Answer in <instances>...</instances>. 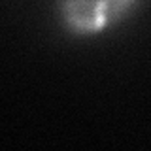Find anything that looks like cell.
<instances>
[{
	"mask_svg": "<svg viewBox=\"0 0 151 151\" xmlns=\"http://www.w3.org/2000/svg\"><path fill=\"white\" fill-rule=\"evenodd\" d=\"M136 0H60L63 23L78 36L106 30L130 9Z\"/></svg>",
	"mask_w": 151,
	"mask_h": 151,
	"instance_id": "obj_1",
	"label": "cell"
}]
</instances>
